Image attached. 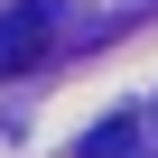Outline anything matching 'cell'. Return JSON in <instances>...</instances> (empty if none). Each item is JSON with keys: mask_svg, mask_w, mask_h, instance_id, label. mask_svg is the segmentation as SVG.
<instances>
[{"mask_svg": "<svg viewBox=\"0 0 158 158\" xmlns=\"http://www.w3.org/2000/svg\"><path fill=\"white\" fill-rule=\"evenodd\" d=\"M47 56H56V0H10L0 10V84L47 65Z\"/></svg>", "mask_w": 158, "mask_h": 158, "instance_id": "1", "label": "cell"}, {"mask_svg": "<svg viewBox=\"0 0 158 158\" xmlns=\"http://www.w3.org/2000/svg\"><path fill=\"white\" fill-rule=\"evenodd\" d=\"M84 158H149V149H139V121H130V112H121V121H102V130L84 139Z\"/></svg>", "mask_w": 158, "mask_h": 158, "instance_id": "2", "label": "cell"}]
</instances>
